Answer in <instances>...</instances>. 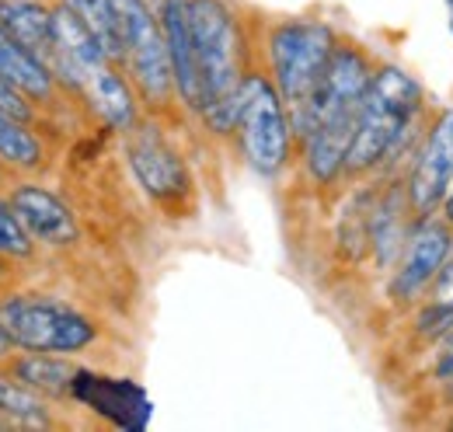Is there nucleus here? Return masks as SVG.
<instances>
[{
	"label": "nucleus",
	"instance_id": "f257e3e1",
	"mask_svg": "<svg viewBox=\"0 0 453 432\" xmlns=\"http://www.w3.org/2000/svg\"><path fill=\"white\" fill-rule=\"evenodd\" d=\"M426 95L411 73L401 66H377L370 91L359 105V122L356 136L345 154V174H370L384 161H391L408 133L422 119Z\"/></svg>",
	"mask_w": 453,
	"mask_h": 432
},
{
	"label": "nucleus",
	"instance_id": "f03ea898",
	"mask_svg": "<svg viewBox=\"0 0 453 432\" xmlns=\"http://www.w3.org/2000/svg\"><path fill=\"white\" fill-rule=\"evenodd\" d=\"M188 14H192L199 66L206 81V105L199 115L210 126V133L224 136L230 129H237V98L248 73L244 35L224 0H188Z\"/></svg>",
	"mask_w": 453,
	"mask_h": 432
},
{
	"label": "nucleus",
	"instance_id": "7ed1b4c3",
	"mask_svg": "<svg viewBox=\"0 0 453 432\" xmlns=\"http://www.w3.org/2000/svg\"><path fill=\"white\" fill-rule=\"evenodd\" d=\"M335 46H339V35L314 18H286L269 28L273 81L283 95L289 119H296L314 98Z\"/></svg>",
	"mask_w": 453,
	"mask_h": 432
},
{
	"label": "nucleus",
	"instance_id": "20e7f679",
	"mask_svg": "<svg viewBox=\"0 0 453 432\" xmlns=\"http://www.w3.org/2000/svg\"><path fill=\"white\" fill-rule=\"evenodd\" d=\"M0 328L14 349L32 352H81L98 342V324L73 304L39 293H14L0 300Z\"/></svg>",
	"mask_w": 453,
	"mask_h": 432
},
{
	"label": "nucleus",
	"instance_id": "39448f33",
	"mask_svg": "<svg viewBox=\"0 0 453 432\" xmlns=\"http://www.w3.org/2000/svg\"><path fill=\"white\" fill-rule=\"evenodd\" d=\"M122 42H126V73L136 88V98L147 108L161 112L178 95L174 88V66H171L168 39L161 21L150 14L143 0H112Z\"/></svg>",
	"mask_w": 453,
	"mask_h": 432
},
{
	"label": "nucleus",
	"instance_id": "423d86ee",
	"mask_svg": "<svg viewBox=\"0 0 453 432\" xmlns=\"http://www.w3.org/2000/svg\"><path fill=\"white\" fill-rule=\"evenodd\" d=\"M237 136L248 164L258 174L283 171L289 158V119L273 77L248 70L237 98Z\"/></svg>",
	"mask_w": 453,
	"mask_h": 432
},
{
	"label": "nucleus",
	"instance_id": "0eeeda50",
	"mask_svg": "<svg viewBox=\"0 0 453 432\" xmlns=\"http://www.w3.org/2000/svg\"><path fill=\"white\" fill-rule=\"evenodd\" d=\"M126 158H129L136 181L157 206H165L168 213H178L192 203V174L181 161V154L165 140V133L157 126L136 122L126 133Z\"/></svg>",
	"mask_w": 453,
	"mask_h": 432
},
{
	"label": "nucleus",
	"instance_id": "6e6552de",
	"mask_svg": "<svg viewBox=\"0 0 453 432\" xmlns=\"http://www.w3.org/2000/svg\"><path fill=\"white\" fill-rule=\"evenodd\" d=\"M453 255V223L443 216L436 220V213L426 216L415 223V230L408 234L404 248H401V262L391 279V297L397 304L415 300L440 272L447 269Z\"/></svg>",
	"mask_w": 453,
	"mask_h": 432
},
{
	"label": "nucleus",
	"instance_id": "1a4fd4ad",
	"mask_svg": "<svg viewBox=\"0 0 453 432\" xmlns=\"http://www.w3.org/2000/svg\"><path fill=\"white\" fill-rule=\"evenodd\" d=\"M453 181V108L436 119V126L429 129L418 161L408 181V203L418 220L436 213V206H443V196Z\"/></svg>",
	"mask_w": 453,
	"mask_h": 432
},
{
	"label": "nucleus",
	"instance_id": "9d476101",
	"mask_svg": "<svg viewBox=\"0 0 453 432\" xmlns=\"http://www.w3.org/2000/svg\"><path fill=\"white\" fill-rule=\"evenodd\" d=\"M70 397L81 401V405H88L91 412L105 415L119 429H143L147 419H150V397L133 380L102 377V374L77 370Z\"/></svg>",
	"mask_w": 453,
	"mask_h": 432
},
{
	"label": "nucleus",
	"instance_id": "9b49d317",
	"mask_svg": "<svg viewBox=\"0 0 453 432\" xmlns=\"http://www.w3.org/2000/svg\"><path fill=\"white\" fill-rule=\"evenodd\" d=\"M7 203L32 241L50 244V248H70L77 241V220L70 213V206L59 196H53L50 189L18 185Z\"/></svg>",
	"mask_w": 453,
	"mask_h": 432
},
{
	"label": "nucleus",
	"instance_id": "f8f14e48",
	"mask_svg": "<svg viewBox=\"0 0 453 432\" xmlns=\"http://www.w3.org/2000/svg\"><path fill=\"white\" fill-rule=\"evenodd\" d=\"M126 70H119L112 59L98 63L88 70L84 77V98L91 102V108L119 133H129L140 115H136V88L129 84V77H122Z\"/></svg>",
	"mask_w": 453,
	"mask_h": 432
},
{
	"label": "nucleus",
	"instance_id": "ddd939ff",
	"mask_svg": "<svg viewBox=\"0 0 453 432\" xmlns=\"http://www.w3.org/2000/svg\"><path fill=\"white\" fill-rule=\"evenodd\" d=\"M0 28L21 42L32 56H39L46 66L57 53L53 35V4L46 0H0Z\"/></svg>",
	"mask_w": 453,
	"mask_h": 432
},
{
	"label": "nucleus",
	"instance_id": "4468645a",
	"mask_svg": "<svg viewBox=\"0 0 453 432\" xmlns=\"http://www.w3.org/2000/svg\"><path fill=\"white\" fill-rule=\"evenodd\" d=\"M0 77L4 81H11L14 88H21L35 105L42 102V105H50L53 98H57V77H53V70L39 59V56H32L21 42H14L4 28H0Z\"/></svg>",
	"mask_w": 453,
	"mask_h": 432
},
{
	"label": "nucleus",
	"instance_id": "2eb2a0df",
	"mask_svg": "<svg viewBox=\"0 0 453 432\" xmlns=\"http://www.w3.org/2000/svg\"><path fill=\"white\" fill-rule=\"evenodd\" d=\"M4 370L14 380H21L25 387H32L35 394L42 397H70L73 394V380H77V366L66 363V359H57L50 352H32L25 349V356H7L4 359Z\"/></svg>",
	"mask_w": 453,
	"mask_h": 432
},
{
	"label": "nucleus",
	"instance_id": "dca6fc26",
	"mask_svg": "<svg viewBox=\"0 0 453 432\" xmlns=\"http://www.w3.org/2000/svg\"><path fill=\"white\" fill-rule=\"evenodd\" d=\"M63 4L70 11H77V18L91 28V35L98 39L105 56L122 70L126 66V42H122V28H119L112 0H63Z\"/></svg>",
	"mask_w": 453,
	"mask_h": 432
},
{
	"label": "nucleus",
	"instance_id": "f3484780",
	"mask_svg": "<svg viewBox=\"0 0 453 432\" xmlns=\"http://www.w3.org/2000/svg\"><path fill=\"white\" fill-rule=\"evenodd\" d=\"M0 415H7L14 426H35V429L53 426L46 397L25 387L21 380H14L7 370H0Z\"/></svg>",
	"mask_w": 453,
	"mask_h": 432
},
{
	"label": "nucleus",
	"instance_id": "a211bd4d",
	"mask_svg": "<svg viewBox=\"0 0 453 432\" xmlns=\"http://www.w3.org/2000/svg\"><path fill=\"white\" fill-rule=\"evenodd\" d=\"M0 161L21 171H32L42 164V140L32 133V122H21L0 112Z\"/></svg>",
	"mask_w": 453,
	"mask_h": 432
},
{
	"label": "nucleus",
	"instance_id": "6ab92c4d",
	"mask_svg": "<svg viewBox=\"0 0 453 432\" xmlns=\"http://www.w3.org/2000/svg\"><path fill=\"white\" fill-rule=\"evenodd\" d=\"M32 237L25 234V227L18 223V216L11 210V203L0 199V255H32Z\"/></svg>",
	"mask_w": 453,
	"mask_h": 432
},
{
	"label": "nucleus",
	"instance_id": "aec40b11",
	"mask_svg": "<svg viewBox=\"0 0 453 432\" xmlns=\"http://www.w3.org/2000/svg\"><path fill=\"white\" fill-rule=\"evenodd\" d=\"M0 112L14 115V119H21V122H35V119H39L35 102H32L21 88H14L11 81H4V77H0Z\"/></svg>",
	"mask_w": 453,
	"mask_h": 432
},
{
	"label": "nucleus",
	"instance_id": "412c9836",
	"mask_svg": "<svg viewBox=\"0 0 453 432\" xmlns=\"http://www.w3.org/2000/svg\"><path fill=\"white\" fill-rule=\"evenodd\" d=\"M11 349H14V342H11V338H7V331L0 328V363L11 356Z\"/></svg>",
	"mask_w": 453,
	"mask_h": 432
},
{
	"label": "nucleus",
	"instance_id": "4be33fe9",
	"mask_svg": "<svg viewBox=\"0 0 453 432\" xmlns=\"http://www.w3.org/2000/svg\"><path fill=\"white\" fill-rule=\"evenodd\" d=\"M443 216L453 223V181H450V189H447V196H443Z\"/></svg>",
	"mask_w": 453,
	"mask_h": 432
},
{
	"label": "nucleus",
	"instance_id": "5701e85b",
	"mask_svg": "<svg viewBox=\"0 0 453 432\" xmlns=\"http://www.w3.org/2000/svg\"><path fill=\"white\" fill-rule=\"evenodd\" d=\"M447 7H450V25H453V0H447Z\"/></svg>",
	"mask_w": 453,
	"mask_h": 432
},
{
	"label": "nucleus",
	"instance_id": "b1692460",
	"mask_svg": "<svg viewBox=\"0 0 453 432\" xmlns=\"http://www.w3.org/2000/svg\"><path fill=\"white\" fill-rule=\"evenodd\" d=\"M450 429H453V422H450Z\"/></svg>",
	"mask_w": 453,
	"mask_h": 432
}]
</instances>
